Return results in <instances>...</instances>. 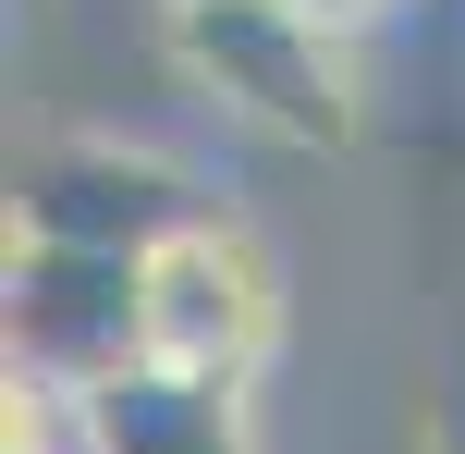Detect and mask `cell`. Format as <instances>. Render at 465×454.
<instances>
[{"label":"cell","mask_w":465,"mask_h":454,"mask_svg":"<svg viewBox=\"0 0 465 454\" xmlns=\"http://www.w3.org/2000/svg\"><path fill=\"white\" fill-rule=\"evenodd\" d=\"M270 357H282V258L232 209H209L196 234H172L147 258V368L257 393Z\"/></svg>","instance_id":"3"},{"label":"cell","mask_w":465,"mask_h":454,"mask_svg":"<svg viewBox=\"0 0 465 454\" xmlns=\"http://www.w3.org/2000/svg\"><path fill=\"white\" fill-rule=\"evenodd\" d=\"M160 13H184V0H160Z\"/></svg>","instance_id":"7"},{"label":"cell","mask_w":465,"mask_h":454,"mask_svg":"<svg viewBox=\"0 0 465 454\" xmlns=\"http://www.w3.org/2000/svg\"><path fill=\"white\" fill-rule=\"evenodd\" d=\"M0 357H13V393H49V406H86L98 381L147 368V258L13 234V258H0Z\"/></svg>","instance_id":"2"},{"label":"cell","mask_w":465,"mask_h":454,"mask_svg":"<svg viewBox=\"0 0 465 454\" xmlns=\"http://www.w3.org/2000/svg\"><path fill=\"white\" fill-rule=\"evenodd\" d=\"M160 49L221 123L270 147H355V123H368L355 37L319 25L306 0H184V13H160Z\"/></svg>","instance_id":"1"},{"label":"cell","mask_w":465,"mask_h":454,"mask_svg":"<svg viewBox=\"0 0 465 454\" xmlns=\"http://www.w3.org/2000/svg\"><path fill=\"white\" fill-rule=\"evenodd\" d=\"M306 13H319V25H343V37L368 49L380 25H404V13H429V0H306Z\"/></svg>","instance_id":"6"},{"label":"cell","mask_w":465,"mask_h":454,"mask_svg":"<svg viewBox=\"0 0 465 454\" xmlns=\"http://www.w3.org/2000/svg\"><path fill=\"white\" fill-rule=\"evenodd\" d=\"M62 418H74V454H257L245 393L184 381V368H123V381H98Z\"/></svg>","instance_id":"5"},{"label":"cell","mask_w":465,"mask_h":454,"mask_svg":"<svg viewBox=\"0 0 465 454\" xmlns=\"http://www.w3.org/2000/svg\"><path fill=\"white\" fill-rule=\"evenodd\" d=\"M221 197L196 185L172 147L147 136H49L25 160V197H13V234L37 246H98V258H160L172 234H196Z\"/></svg>","instance_id":"4"}]
</instances>
